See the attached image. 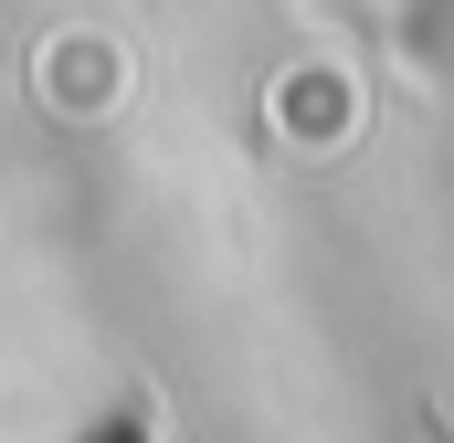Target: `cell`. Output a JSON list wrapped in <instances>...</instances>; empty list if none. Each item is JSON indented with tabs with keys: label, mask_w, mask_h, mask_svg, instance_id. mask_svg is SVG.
<instances>
[{
	"label": "cell",
	"mask_w": 454,
	"mask_h": 443,
	"mask_svg": "<svg viewBox=\"0 0 454 443\" xmlns=\"http://www.w3.org/2000/svg\"><path fill=\"white\" fill-rule=\"evenodd\" d=\"M137 443H148V433H137Z\"/></svg>",
	"instance_id": "1"
}]
</instances>
